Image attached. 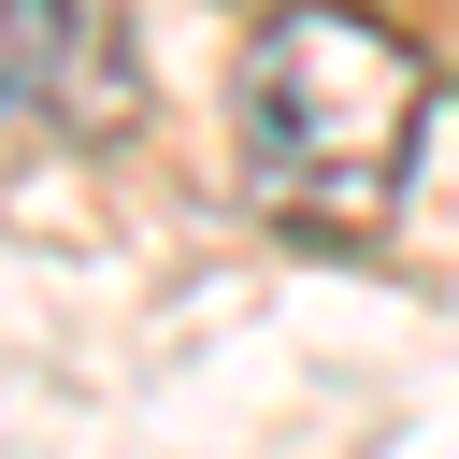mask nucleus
<instances>
[{"mask_svg": "<svg viewBox=\"0 0 459 459\" xmlns=\"http://www.w3.org/2000/svg\"><path fill=\"white\" fill-rule=\"evenodd\" d=\"M129 100H143V72H129V29L100 0H0V115L14 129L115 143Z\"/></svg>", "mask_w": 459, "mask_h": 459, "instance_id": "obj_2", "label": "nucleus"}, {"mask_svg": "<svg viewBox=\"0 0 459 459\" xmlns=\"http://www.w3.org/2000/svg\"><path fill=\"white\" fill-rule=\"evenodd\" d=\"M416 129H430V57L359 14V0H287L258 14L244 43V86H230V143H244V201L301 244H373L402 215V172H416Z\"/></svg>", "mask_w": 459, "mask_h": 459, "instance_id": "obj_1", "label": "nucleus"}]
</instances>
